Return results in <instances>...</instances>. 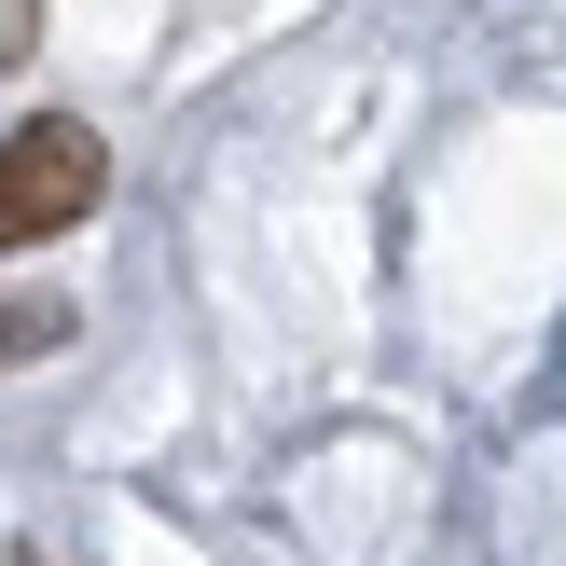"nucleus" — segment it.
Segmentation results:
<instances>
[{
	"instance_id": "f257e3e1",
	"label": "nucleus",
	"mask_w": 566,
	"mask_h": 566,
	"mask_svg": "<svg viewBox=\"0 0 566 566\" xmlns=\"http://www.w3.org/2000/svg\"><path fill=\"white\" fill-rule=\"evenodd\" d=\"M97 193H111V138L83 125V111H28V125L0 138V249L70 235Z\"/></svg>"
},
{
	"instance_id": "7ed1b4c3",
	"label": "nucleus",
	"mask_w": 566,
	"mask_h": 566,
	"mask_svg": "<svg viewBox=\"0 0 566 566\" xmlns=\"http://www.w3.org/2000/svg\"><path fill=\"white\" fill-rule=\"evenodd\" d=\"M28 42H42V0H0V70H14Z\"/></svg>"
},
{
	"instance_id": "f03ea898",
	"label": "nucleus",
	"mask_w": 566,
	"mask_h": 566,
	"mask_svg": "<svg viewBox=\"0 0 566 566\" xmlns=\"http://www.w3.org/2000/svg\"><path fill=\"white\" fill-rule=\"evenodd\" d=\"M42 346H70V318L55 304H0V359H42Z\"/></svg>"
}]
</instances>
